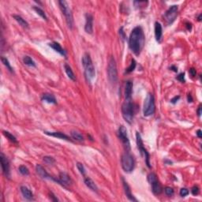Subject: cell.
<instances>
[{"label": "cell", "mask_w": 202, "mask_h": 202, "mask_svg": "<svg viewBox=\"0 0 202 202\" xmlns=\"http://www.w3.org/2000/svg\"><path fill=\"white\" fill-rule=\"evenodd\" d=\"M145 42L143 29L140 26H137L132 30L129 38V47L133 54L139 55L142 51Z\"/></svg>", "instance_id": "obj_1"}, {"label": "cell", "mask_w": 202, "mask_h": 202, "mask_svg": "<svg viewBox=\"0 0 202 202\" xmlns=\"http://www.w3.org/2000/svg\"><path fill=\"white\" fill-rule=\"evenodd\" d=\"M82 62V66L84 67L85 79H86L87 82L90 83L92 82V80L94 79V77L96 76V70H95L93 63H92V61L91 57H90L89 54L85 53L83 55Z\"/></svg>", "instance_id": "obj_2"}, {"label": "cell", "mask_w": 202, "mask_h": 202, "mask_svg": "<svg viewBox=\"0 0 202 202\" xmlns=\"http://www.w3.org/2000/svg\"><path fill=\"white\" fill-rule=\"evenodd\" d=\"M121 163H122V168L125 172L130 173L134 169V166H135L134 158L128 151H126L122 154L121 158Z\"/></svg>", "instance_id": "obj_3"}, {"label": "cell", "mask_w": 202, "mask_h": 202, "mask_svg": "<svg viewBox=\"0 0 202 202\" xmlns=\"http://www.w3.org/2000/svg\"><path fill=\"white\" fill-rule=\"evenodd\" d=\"M59 7L61 9L62 12V14L64 15L66 18V21L69 29H73L74 27V17H73V14L69 8L68 3L66 1H59Z\"/></svg>", "instance_id": "obj_4"}, {"label": "cell", "mask_w": 202, "mask_h": 202, "mask_svg": "<svg viewBox=\"0 0 202 202\" xmlns=\"http://www.w3.org/2000/svg\"><path fill=\"white\" fill-rule=\"evenodd\" d=\"M122 115L126 122L132 123L133 119V105L131 100H126L122 105Z\"/></svg>", "instance_id": "obj_5"}, {"label": "cell", "mask_w": 202, "mask_h": 202, "mask_svg": "<svg viewBox=\"0 0 202 202\" xmlns=\"http://www.w3.org/2000/svg\"><path fill=\"white\" fill-rule=\"evenodd\" d=\"M155 99L153 94H148L145 100L144 103V108L143 113L145 117L153 115L155 113Z\"/></svg>", "instance_id": "obj_6"}, {"label": "cell", "mask_w": 202, "mask_h": 202, "mask_svg": "<svg viewBox=\"0 0 202 202\" xmlns=\"http://www.w3.org/2000/svg\"><path fill=\"white\" fill-rule=\"evenodd\" d=\"M107 77L109 82L111 84H116L118 82V70L116 62L113 57H111L109 59L108 66H107Z\"/></svg>", "instance_id": "obj_7"}, {"label": "cell", "mask_w": 202, "mask_h": 202, "mask_svg": "<svg viewBox=\"0 0 202 202\" xmlns=\"http://www.w3.org/2000/svg\"><path fill=\"white\" fill-rule=\"evenodd\" d=\"M136 139H137V145H138V148L139 149V152H140V155H142L145 160L146 165L148 166V168H151L150 165V155H149V153L145 149V146H144L143 141H142V139H141V137H140V134L138 132L136 133Z\"/></svg>", "instance_id": "obj_8"}, {"label": "cell", "mask_w": 202, "mask_h": 202, "mask_svg": "<svg viewBox=\"0 0 202 202\" xmlns=\"http://www.w3.org/2000/svg\"><path fill=\"white\" fill-rule=\"evenodd\" d=\"M148 183H150L151 186H152V190L155 194L158 195L160 194L162 191H163V188L162 186L159 182V180L157 178V176L155 173L151 172L149 175H148Z\"/></svg>", "instance_id": "obj_9"}, {"label": "cell", "mask_w": 202, "mask_h": 202, "mask_svg": "<svg viewBox=\"0 0 202 202\" xmlns=\"http://www.w3.org/2000/svg\"><path fill=\"white\" fill-rule=\"evenodd\" d=\"M118 138L120 139V140L122 141V143L123 145L124 148H125L126 151L130 152V140H129L127 130H126L125 126H120V127L118 128Z\"/></svg>", "instance_id": "obj_10"}, {"label": "cell", "mask_w": 202, "mask_h": 202, "mask_svg": "<svg viewBox=\"0 0 202 202\" xmlns=\"http://www.w3.org/2000/svg\"><path fill=\"white\" fill-rule=\"evenodd\" d=\"M178 7L176 5L171 6L166 11L165 14H164V19L168 25L172 24L175 21V20L176 19L178 16Z\"/></svg>", "instance_id": "obj_11"}, {"label": "cell", "mask_w": 202, "mask_h": 202, "mask_svg": "<svg viewBox=\"0 0 202 202\" xmlns=\"http://www.w3.org/2000/svg\"><path fill=\"white\" fill-rule=\"evenodd\" d=\"M0 159H1V166H2V170H3V175H5L7 178H10V166L9 160L3 153H1L0 155Z\"/></svg>", "instance_id": "obj_12"}, {"label": "cell", "mask_w": 202, "mask_h": 202, "mask_svg": "<svg viewBox=\"0 0 202 202\" xmlns=\"http://www.w3.org/2000/svg\"><path fill=\"white\" fill-rule=\"evenodd\" d=\"M56 183L60 184L63 187L67 188V186L71 185L73 182H72L71 178L69 177L68 174L66 172H61L59 174V179H57Z\"/></svg>", "instance_id": "obj_13"}, {"label": "cell", "mask_w": 202, "mask_h": 202, "mask_svg": "<svg viewBox=\"0 0 202 202\" xmlns=\"http://www.w3.org/2000/svg\"><path fill=\"white\" fill-rule=\"evenodd\" d=\"M85 30L87 33H89V34H92L93 32V17L90 14H87L85 15Z\"/></svg>", "instance_id": "obj_14"}, {"label": "cell", "mask_w": 202, "mask_h": 202, "mask_svg": "<svg viewBox=\"0 0 202 202\" xmlns=\"http://www.w3.org/2000/svg\"><path fill=\"white\" fill-rule=\"evenodd\" d=\"M36 170H37V173L39 175V177H41L42 178H48V179H52L54 181V178L52 177L51 175L48 174V173L46 171L44 168H43L42 166L39 165V164H37L36 166Z\"/></svg>", "instance_id": "obj_15"}, {"label": "cell", "mask_w": 202, "mask_h": 202, "mask_svg": "<svg viewBox=\"0 0 202 202\" xmlns=\"http://www.w3.org/2000/svg\"><path fill=\"white\" fill-rule=\"evenodd\" d=\"M133 93V82L127 81L125 85V98L126 100H131Z\"/></svg>", "instance_id": "obj_16"}, {"label": "cell", "mask_w": 202, "mask_h": 202, "mask_svg": "<svg viewBox=\"0 0 202 202\" xmlns=\"http://www.w3.org/2000/svg\"><path fill=\"white\" fill-rule=\"evenodd\" d=\"M122 183H123L124 191H125V193H126V197H128V199L130 200V201H138V200L136 199L135 197H133V195L132 194L130 188V186L128 185V183H126L123 178H122Z\"/></svg>", "instance_id": "obj_17"}, {"label": "cell", "mask_w": 202, "mask_h": 202, "mask_svg": "<svg viewBox=\"0 0 202 202\" xmlns=\"http://www.w3.org/2000/svg\"><path fill=\"white\" fill-rule=\"evenodd\" d=\"M49 46L52 47V49H54L55 52L59 53L61 55H62V56H64V57H67V52H66V51L62 48V46L59 44V43H57V42L50 43Z\"/></svg>", "instance_id": "obj_18"}, {"label": "cell", "mask_w": 202, "mask_h": 202, "mask_svg": "<svg viewBox=\"0 0 202 202\" xmlns=\"http://www.w3.org/2000/svg\"><path fill=\"white\" fill-rule=\"evenodd\" d=\"M44 133L48 136H52V137L59 138V139H62V140H70L69 137H68L67 134L62 133V132H47V131H44Z\"/></svg>", "instance_id": "obj_19"}, {"label": "cell", "mask_w": 202, "mask_h": 202, "mask_svg": "<svg viewBox=\"0 0 202 202\" xmlns=\"http://www.w3.org/2000/svg\"><path fill=\"white\" fill-rule=\"evenodd\" d=\"M162 36H163V29H162V25L160 22L155 23V39L160 42V39L162 38Z\"/></svg>", "instance_id": "obj_20"}, {"label": "cell", "mask_w": 202, "mask_h": 202, "mask_svg": "<svg viewBox=\"0 0 202 202\" xmlns=\"http://www.w3.org/2000/svg\"><path fill=\"white\" fill-rule=\"evenodd\" d=\"M85 184L87 187H89L92 191H93V192L96 193L98 192V187H97V186L96 185V183H94L93 180L92 179V178H85Z\"/></svg>", "instance_id": "obj_21"}, {"label": "cell", "mask_w": 202, "mask_h": 202, "mask_svg": "<svg viewBox=\"0 0 202 202\" xmlns=\"http://www.w3.org/2000/svg\"><path fill=\"white\" fill-rule=\"evenodd\" d=\"M21 193H22V195L24 196L25 199L29 200V201L33 200V193H32V191L28 187H26V186H21Z\"/></svg>", "instance_id": "obj_22"}, {"label": "cell", "mask_w": 202, "mask_h": 202, "mask_svg": "<svg viewBox=\"0 0 202 202\" xmlns=\"http://www.w3.org/2000/svg\"><path fill=\"white\" fill-rule=\"evenodd\" d=\"M42 100L46 101L48 104H56V99L52 94L44 93L41 97Z\"/></svg>", "instance_id": "obj_23"}, {"label": "cell", "mask_w": 202, "mask_h": 202, "mask_svg": "<svg viewBox=\"0 0 202 202\" xmlns=\"http://www.w3.org/2000/svg\"><path fill=\"white\" fill-rule=\"evenodd\" d=\"M13 17L17 22L19 23V25H21L23 28H26V29L29 28V23L22 17H21L20 15H13Z\"/></svg>", "instance_id": "obj_24"}, {"label": "cell", "mask_w": 202, "mask_h": 202, "mask_svg": "<svg viewBox=\"0 0 202 202\" xmlns=\"http://www.w3.org/2000/svg\"><path fill=\"white\" fill-rule=\"evenodd\" d=\"M70 135H71L72 138L74 139V140H77V141H80V142H82L84 141V137L82 136V134L78 131L76 130H72L70 132Z\"/></svg>", "instance_id": "obj_25"}, {"label": "cell", "mask_w": 202, "mask_h": 202, "mask_svg": "<svg viewBox=\"0 0 202 202\" xmlns=\"http://www.w3.org/2000/svg\"><path fill=\"white\" fill-rule=\"evenodd\" d=\"M65 68V71H66V74H67V76L69 77V79H71L72 81H75L76 80V77L74 76V74L73 70H72L71 67H69L68 64H65L64 66Z\"/></svg>", "instance_id": "obj_26"}, {"label": "cell", "mask_w": 202, "mask_h": 202, "mask_svg": "<svg viewBox=\"0 0 202 202\" xmlns=\"http://www.w3.org/2000/svg\"><path fill=\"white\" fill-rule=\"evenodd\" d=\"M23 62L25 65H27L29 67H36V63L32 59V58H30L29 56H25L23 58Z\"/></svg>", "instance_id": "obj_27"}, {"label": "cell", "mask_w": 202, "mask_h": 202, "mask_svg": "<svg viewBox=\"0 0 202 202\" xmlns=\"http://www.w3.org/2000/svg\"><path fill=\"white\" fill-rule=\"evenodd\" d=\"M3 135L5 136L6 138H7V139H9L11 142L15 143V144H17V140L16 139V138H15L14 136L13 135V134H11L10 132H8V131H3Z\"/></svg>", "instance_id": "obj_28"}, {"label": "cell", "mask_w": 202, "mask_h": 202, "mask_svg": "<svg viewBox=\"0 0 202 202\" xmlns=\"http://www.w3.org/2000/svg\"><path fill=\"white\" fill-rule=\"evenodd\" d=\"M1 60H2V62L3 63V65H4V66H5L8 69H9V71H10V72L14 71V70H13L12 67H11V65H10V62H9V60H8L6 57H4V56L1 57Z\"/></svg>", "instance_id": "obj_29"}, {"label": "cell", "mask_w": 202, "mask_h": 202, "mask_svg": "<svg viewBox=\"0 0 202 202\" xmlns=\"http://www.w3.org/2000/svg\"><path fill=\"white\" fill-rule=\"evenodd\" d=\"M33 10L36 11V12L41 17H43L44 19L46 20V21H47V15H46V14L44 13V11L42 10V9H40L39 7H37V6H33Z\"/></svg>", "instance_id": "obj_30"}, {"label": "cell", "mask_w": 202, "mask_h": 202, "mask_svg": "<svg viewBox=\"0 0 202 202\" xmlns=\"http://www.w3.org/2000/svg\"><path fill=\"white\" fill-rule=\"evenodd\" d=\"M136 65H137V63H136L135 60H134V59H132V60H131L130 66V67L126 69V74H130V73H131V72H133V70L135 69Z\"/></svg>", "instance_id": "obj_31"}, {"label": "cell", "mask_w": 202, "mask_h": 202, "mask_svg": "<svg viewBox=\"0 0 202 202\" xmlns=\"http://www.w3.org/2000/svg\"><path fill=\"white\" fill-rule=\"evenodd\" d=\"M43 160L44 161V163H46L48 165H52L55 163V160L52 156H44Z\"/></svg>", "instance_id": "obj_32"}, {"label": "cell", "mask_w": 202, "mask_h": 202, "mask_svg": "<svg viewBox=\"0 0 202 202\" xmlns=\"http://www.w3.org/2000/svg\"><path fill=\"white\" fill-rule=\"evenodd\" d=\"M19 171H20V173L21 174V175H29V169H28L25 166H24V165H21V166H20L19 167Z\"/></svg>", "instance_id": "obj_33"}, {"label": "cell", "mask_w": 202, "mask_h": 202, "mask_svg": "<svg viewBox=\"0 0 202 202\" xmlns=\"http://www.w3.org/2000/svg\"><path fill=\"white\" fill-rule=\"evenodd\" d=\"M77 168L78 170L82 175H85V167L82 163H79V162L77 163Z\"/></svg>", "instance_id": "obj_34"}, {"label": "cell", "mask_w": 202, "mask_h": 202, "mask_svg": "<svg viewBox=\"0 0 202 202\" xmlns=\"http://www.w3.org/2000/svg\"><path fill=\"white\" fill-rule=\"evenodd\" d=\"M164 192L168 196H172L174 194V190L171 187H166L164 189Z\"/></svg>", "instance_id": "obj_35"}, {"label": "cell", "mask_w": 202, "mask_h": 202, "mask_svg": "<svg viewBox=\"0 0 202 202\" xmlns=\"http://www.w3.org/2000/svg\"><path fill=\"white\" fill-rule=\"evenodd\" d=\"M177 80H178L180 82L182 83H185L186 80H185V74L184 73H181L180 74H178V76H177Z\"/></svg>", "instance_id": "obj_36"}, {"label": "cell", "mask_w": 202, "mask_h": 202, "mask_svg": "<svg viewBox=\"0 0 202 202\" xmlns=\"http://www.w3.org/2000/svg\"><path fill=\"white\" fill-rule=\"evenodd\" d=\"M188 194H189V190H188L187 189H186V188H182V189L180 190V195H181V197H186V196H187Z\"/></svg>", "instance_id": "obj_37"}, {"label": "cell", "mask_w": 202, "mask_h": 202, "mask_svg": "<svg viewBox=\"0 0 202 202\" xmlns=\"http://www.w3.org/2000/svg\"><path fill=\"white\" fill-rule=\"evenodd\" d=\"M191 192H192V194L194 195V196H196V195H197V194H199V193H200L199 187H198L197 186H194L192 188V190H191Z\"/></svg>", "instance_id": "obj_38"}, {"label": "cell", "mask_w": 202, "mask_h": 202, "mask_svg": "<svg viewBox=\"0 0 202 202\" xmlns=\"http://www.w3.org/2000/svg\"><path fill=\"white\" fill-rule=\"evenodd\" d=\"M119 35L122 37V39H126V35H125V32L123 31V27H121L119 29Z\"/></svg>", "instance_id": "obj_39"}, {"label": "cell", "mask_w": 202, "mask_h": 202, "mask_svg": "<svg viewBox=\"0 0 202 202\" xmlns=\"http://www.w3.org/2000/svg\"><path fill=\"white\" fill-rule=\"evenodd\" d=\"M189 73H190V76L192 77H193L196 76V74H197L196 69H195L194 68H191V69H190V70H189Z\"/></svg>", "instance_id": "obj_40"}, {"label": "cell", "mask_w": 202, "mask_h": 202, "mask_svg": "<svg viewBox=\"0 0 202 202\" xmlns=\"http://www.w3.org/2000/svg\"><path fill=\"white\" fill-rule=\"evenodd\" d=\"M180 99V96H175L174 98L173 99H171L170 100V102L172 103V104H175V103H177L178 102V100H179Z\"/></svg>", "instance_id": "obj_41"}, {"label": "cell", "mask_w": 202, "mask_h": 202, "mask_svg": "<svg viewBox=\"0 0 202 202\" xmlns=\"http://www.w3.org/2000/svg\"><path fill=\"white\" fill-rule=\"evenodd\" d=\"M51 196H50V197H52V201H58L59 200H58V198H56V197H54V195L52 193H51Z\"/></svg>", "instance_id": "obj_42"}, {"label": "cell", "mask_w": 202, "mask_h": 202, "mask_svg": "<svg viewBox=\"0 0 202 202\" xmlns=\"http://www.w3.org/2000/svg\"><path fill=\"white\" fill-rule=\"evenodd\" d=\"M196 133H197V137H198V138H202V133H201V130H198Z\"/></svg>", "instance_id": "obj_43"}, {"label": "cell", "mask_w": 202, "mask_h": 202, "mask_svg": "<svg viewBox=\"0 0 202 202\" xmlns=\"http://www.w3.org/2000/svg\"><path fill=\"white\" fill-rule=\"evenodd\" d=\"M197 115L199 117H201V105H200L199 107H198V110H197Z\"/></svg>", "instance_id": "obj_44"}, {"label": "cell", "mask_w": 202, "mask_h": 202, "mask_svg": "<svg viewBox=\"0 0 202 202\" xmlns=\"http://www.w3.org/2000/svg\"><path fill=\"white\" fill-rule=\"evenodd\" d=\"M170 69H172L173 71H175V72L178 71V69L175 67V66H171V67H170Z\"/></svg>", "instance_id": "obj_45"}, {"label": "cell", "mask_w": 202, "mask_h": 202, "mask_svg": "<svg viewBox=\"0 0 202 202\" xmlns=\"http://www.w3.org/2000/svg\"><path fill=\"white\" fill-rule=\"evenodd\" d=\"M188 100H189V102H192L193 101L192 96H191V95H190V94H189V95H188Z\"/></svg>", "instance_id": "obj_46"}, {"label": "cell", "mask_w": 202, "mask_h": 202, "mask_svg": "<svg viewBox=\"0 0 202 202\" xmlns=\"http://www.w3.org/2000/svg\"><path fill=\"white\" fill-rule=\"evenodd\" d=\"M201 17L202 14H200L198 15V17H197V21H201Z\"/></svg>", "instance_id": "obj_47"}]
</instances>
